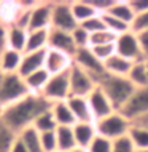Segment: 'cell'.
I'll return each instance as SVG.
<instances>
[{"label":"cell","instance_id":"cell-1","mask_svg":"<svg viewBox=\"0 0 148 152\" xmlns=\"http://www.w3.org/2000/svg\"><path fill=\"white\" fill-rule=\"evenodd\" d=\"M53 102L48 101L43 94L30 93L24 99L11 104L10 107L3 109L0 112V118L6 123L13 131L21 133L29 126H34L35 120L42 115L43 112L51 109Z\"/></svg>","mask_w":148,"mask_h":152},{"label":"cell","instance_id":"cell-2","mask_svg":"<svg viewBox=\"0 0 148 152\" xmlns=\"http://www.w3.org/2000/svg\"><path fill=\"white\" fill-rule=\"evenodd\" d=\"M97 85L105 91V94L108 96V99L112 101L116 110H120L137 90V87L127 77L110 75V74H105L97 82Z\"/></svg>","mask_w":148,"mask_h":152},{"label":"cell","instance_id":"cell-3","mask_svg":"<svg viewBox=\"0 0 148 152\" xmlns=\"http://www.w3.org/2000/svg\"><path fill=\"white\" fill-rule=\"evenodd\" d=\"M29 94L30 91L26 85V80L19 74H5L0 79V112Z\"/></svg>","mask_w":148,"mask_h":152},{"label":"cell","instance_id":"cell-4","mask_svg":"<svg viewBox=\"0 0 148 152\" xmlns=\"http://www.w3.org/2000/svg\"><path fill=\"white\" fill-rule=\"evenodd\" d=\"M131 126H132V122L129 118H126L118 110L113 112L112 115L96 122L97 134H100V136H104L107 139H112V141H115L118 138H123V136H127L131 131Z\"/></svg>","mask_w":148,"mask_h":152},{"label":"cell","instance_id":"cell-5","mask_svg":"<svg viewBox=\"0 0 148 152\" xmlns=\"http://www.w3.org/2000/svg\"><path fill=\"white\" fill-rule=\"evenodd\" d=\"M42 94L51 102L67 101L70 98V69L49 77Z\"/></svg>","mask_w":148,"mask_h":152},{"label":"cell","instance_id":"cell-6","mask_svg":"<svg viewBox=\"0 0 148 152\" xmlns=\"http://www.w3.org/2000/svg\"><path fill=\"white\" fill-rule=\"evenodd\" d=\"M73 64L78 66V67H81L83 71H86L89 75H92L94 79H96V82H99L107 74L104 63L94 55L89 47L78 48L77 53L73 55Z\"/></svg>","mask_w":148,"mask_h":152},{"label":"cell","instance_id":"cell-7","mask_svg":"<svg viewBox=\"0 0 148 152\" xmlns=\"http://www.w3.org/2000/svg\"><path fill=\"white\" fill-rule=\"evenodd\" d=\"M80 24L77 23L72 11V2H53V21L51 29L73 32Z\"/></svg>","mask_w":148,"mask_h":152},{"label":"cell","instance_id":"cell-8","mask_svg":"<svg viewBox=\"0 0 148 152\" xmlns=\"http://www.w3.org/2000/svg\"><path fill=\"white\" fill-rule=\"evenodd\" d=\"M97 87V82L92 75L73 64L70 67V96L88 98Z\"/></svg>","mask_w":148,"mask_h":152},{"label":"cell","instance_id":"cell-9","mask_svg":"<svg viewBox=\"0 0 148 152\" xmlns=\"http://www.w3.org/2000/svg\"><path fill=\"white\" fill-rule=\"evenodd\" d=\"M116 55L123 56V58L132 61V63H137V61H143V53L140 50V43H139L137 34L132 31L126 32V34L118 35L116 42Z\"/></svg>","mask_w":148,"mask_h":152},{"label":"cell","instance_id":"cell-10","mask_svg":"<svg viewBox=\"0 0 148 152\" xmlns=\"http://www.w3.org/2000/svg\"><path fill=\"white\" fill-rule=\"evenodd\" d=\"M131 122L148 114V88H137L123 107L118 110Z\"/></svg>","mask_w":148,"mask_h":152},{"label":"cell","instance_id":"cell-11","mask_svg":"<svg viewBox=\"0 0 148 152\" xmlns=\"http://www.w3.org/2000/svg\"><path fill=\"white\" fill-rule=\"evenodd\" d=\"M53 21V2H35L30 11L29 31H48Z\"/></svg>","mask_w":148,"mask_h":152},{"label":"cell","instance_id":"cell-12","mask_svg":"<svg viewBox=\"0 0 148 152\" xmlns=\"http://www.w3.org/2000/svg\"><path fill=\"white\" fill-rule=\"evenodd\" d=\"M88 101H89V106H91L92 115L96 118V122L112 115L113 112H116V109H115V106L112 104V101L108 99V96H107L105 91L99 87V85L88 96Z\"/></svg>","mask_w":148,"mask_h":152},{"label":"cell","instance_id":"cell-13","mask_svg":"<svg viewBox=\"0 0 148 152\" xmlns=\"http://www.w3.org/2000/svg\"><path fill=\"white\" fill-rule=\"evenodd\" d=\"M48 48L62 51V53H65V55H70L72 58L78 50L75 42H73L72 32H65V31H59V29H49Z\"/></svg>","mask_w":148,"mask_h":152},{"label":"cell","instance_id":"cell-14","mask_svg":"<svg viewBox=\"0 0 148 152\" xmlns=\"http://www.w3.org/2000/svg\"><path fill=\"white\" fill-rule=\"evenodd\" d=\"M73 66V58L70 55H65L62 51L48 48L46 50V61H45V69L54 75V74H61L64 71H69Z\"/></svg>","mask_w":148,"mask_h":152},{"label":"cell","instance_id":"cell-15","mask_svg":"<svg viewBox=\"0 0 148 152\" xmlns=\"http://www.w3.org/2000/svg\"><path fill=\"white\" fill-rule=\"evenodd\" d=\"M48 50V48H46ZM46 50H40V51H30V53H24L22 56V63L19 67V75L22 79H26L27 75L34 74L40 69H45V61H46Z\"/></svg>","mask_w":148,"mask_h":152},{"label":"cell","instance_id":"cell-16","mask_svg":"<svg viewBox=\"0 0 148 152\" xmlns=\"http://www.w3.org/2000/svg\"><path fill=\"white\" fill-rule=\"evenodd\" d=\"M70 106L73 115H75L77 123H96V118L92 115L91 106H89L88 98H80V96H70L67 99Z\"/></svg>","mask_w":148,"mask_h":152},{"label":"cell","instance_id":"cell-17","mask_svg":"<svg viewBox=\"0 0 148 152\" xmlns=\"http://www.w3.org/2000/svg\"><path fill=\"white\" fill-rule=\"evenodd\" d=\"M73 134H75L77 146L81 149H88L97 136L96 123H75L73 125Z\"/></svg>","mask_w":148,"mask_h":152},{"label":"cell","instance_id":"cell-18","mask_svg":"<svg viewBox=\"0 0 148 152\" xmlns=\"http://www.w3.org/2000/svg\"><path fill=\"white\" fill-rule=\"evenodd\" d=\"M105 66V72L110 75H118V77H127L132 69L134 63L126 58H123L120 55H113L112 58H108L104 63Z\"/></svg>","mask_w":148,"mask_h":152},{"label":"cell","instance_id":"cell-19","mask_svg":"<svg viewBox=\"0 0 148 152\" xmlns=\"http://www.w3.org/2000/svg\"><path fill=\"white\" fill-rule=\"evenodd\" d=\"M51 112L57 122V126H73L77 123L75 115H73V112H72V109H70L67 101L53 102Z\"/></svg>","mask_w":148,"mask_h":152},{"label":"cell","instance_id":"cell-20","mask_svg":"<svg viewBox=\"0 0 148 152\" xmlns=\"http://www.w3.org/2000/svg\"><path fill=\"white\" fill-rule=\"evenodd\" d=\"M22 56H24V53L6 48L0 55V66H2L3 74H18L19 67H21V63H22Z\"/></svg>","mask_w":148,"mask_h":152},{"label":"cell","instance_id":"cell-21","mask_svg":"<svg viewBox=\"0 0 148 152\" xmlns=\"http://www.w3.org/2000/svg\"><path fill=\"white\" fill-rule=\"evenodd\" d=\"M27 37L29 31L21 29L18 26H10V29H8V48L16 50L19 53H26Z\"/></svg>","mask_w":148,"mask_h":152},{"label":"cell","instance_id":"cell-22","mask_svg":"<svg viewBox=\"0 0 148 152\" xmlns=\"http://www.w3.org/2000/svg\"><path fill=\"white\" fill-rule=\"evenodd\" d=\"M56 138L59 152H70L72 149L78 147L75 141V134H73V126H57Z\"/></svg>","mask_w":148,"mask_h":152},{"label":"cell","instance_id":"cell-23","mask_svg":"<svg viewBox=\"0 0 148 152\" xmlns=\"http://www.w3.org/2000/svg\"><path fill=\"white\" fill-rule=\"evenodd\" d=\"M49 77H51V74H49L46 69H40V71L27 75L24 80H26V85H27V88L30 93L42 94L45 87H46V83H48V80H49Z\"/></svg>","mask_w":148,"mask_h":152},{"label":"cell","instance_id":"cell-24","mask_svg":"<svg viewBox=\"0 0 148 152\" xmlns=\"http://www.w3.org/2000/svg\"><path fill=\"white\" fill-rule=\"evenodd\" d=\"M48 40H49V29L48 31H29L26 53L46 50Z\"/></svg>","mask_w":148,"mask_h":152},{"label":"cell","instance_id":"cell-25","mask_svg":"<svg viewBox=\"0 0 148 152\" xmlns=\"http://www.w3.org/2000/svg\"><path fill=\"white\" fill-rule=\"evenodd\" d=\"M107 13L115 16L116 19H120V21H123V23L129 24V26H132V23L135 19V13L132 11L129 2H118V0H115V3Z\"/></svg>","mask_w":148,"mask_h":152},{"label":"cell","instance_id":"cell-26","mask_svg":"<svg viewBox=\"0 0 148 152\" xmlns=\"http://www.w3.org/2000/svg\"><path fill=\"white\" fill-rule=\"evenodd\" d=\"M72 11H73V16H75L78 24L88 21L89 18L99 15L96 11V8L92 7V3L86 2V0H77V2H72Z\"/></svg>","mask_w":148,"mask_h":152},{"label":"cell","instance_id":"cell-27","mask_svg":"<svg viewBox=\"0 0 148 152\" xmlns=\"http://www.w3.org/2000/svg\"><path fill=\"white\" fill-rule=\"evenodd\" d=\"M19 138H21V141L26 144L29 152H43L42 136H40V133L34 128V126H29V128H26L24 131H21V133H19Z\"/></svg>","mask_w":148,"mask_h":152},{"label":"cell","instance_id":"cell-28","mask_svg":"<svg viewBox=\"0 0 148 152\" xmlns=\"http://www.w3.org/2000/svg\"><path fill=\"white\" fill-rule=\"evenodd\" d=\"M127 79L132 82L137 88H148V74H147L145 59L134 63L132 69H131V72H129V75H127Z\"/></svg>","mask_w":148,"mask_h":152},{"label":"cell","instance_id":"cell-29","mask_svg":"<svg viewBox=\"0 0 148 152\" xmlns=\"http://www.w3.org/2000/svg\"><path fill=\"white\" fill-rule=\"evenodd\" d=\"M19 134L0 118V152H10Z\"/></svg>","mask_w":148,"mask_h":152},{"label":"cell","instance_id":"cell-30","mask_svg":"<svg viewBox=\"0 0 148 152\" xmlns=\"http://www.w3.org/2000/svg\"><path fill=\"white\" fill-rule=\"evenodd\" d=\"M34 128L38 131V133H48V131H56L57 130V122L54 115H53L51 109L43 112L42 115L35 120L34 123Z\"/></svg>","mask_w":148,"mask_h":152},{"label":"cell","instance_id":"cell-31","mask_svg":"<svg viewBox=\"0 0 148 152\" xmlns=\"http://www.w3.org/2000/svg\"><path fill=\"white\" fill-rule=\"evenodd\" d=\"M129 138L132 139L137 151L148 149V130L147 128H142V126H137L132 123L131 131H129Z\"/></svg>","mask_w":148,"mask_h":152},{"label":"cell","instance_id":"cell-32","mask_svg":"<svg viewBox=\"0 0 148 152\" xmlns=\"http://www.w3.org/2000/svg\"><path fill=\"white\" fill-rule=\"evenodd\" d=\"M100 16L104 18L105 27H107L108 31H112L113 34L121 35V34H126V32H129V31H131V26H129V24H126V23L120 21V19H116V18H115V16H112V15L104 13V15H100Z\"/></svg>","mask_w":148,"mask_h":152},{"label":"cell","instance_id":"cell-33","mask_svg":"<svg viewBox=\"0 0 148 152\" xmlns=\"http://www.w3.org/2000/svg\"><path fill=\"white\" fill-rule=\"evenodd\" d=\"M118 39L116 34H113L112 31L105 29L100 32H96V34L91 35V42H89V47H96V45H105V43H115Z\"/></svg>","mask_w":148,"mask_h":152},{"label":"cell","instance_id":"cell-34","mask_svg":"<svg viewBox=\"0 0 148 152\" xmlns=\"http://www.w3.org/2000/svg\"><path fill=\"white\" fill-rule=\"evenodd\" d=\"M92 53L97 56L102 63H105L108 58H112L113 55H116V45L115 43H105V45H96V47H89Z\"/></svg>","mask_w":148,"mask_h":152},{"label":"cell","instance_id":"cell-35","mask_svg":"<svg viewBox=\"0 0 148 152\" xmlns=\"http://www.w3.org/2000/svg\"><path fill=\"white\" fill-rule=\"evenodd\" d=\"M113 149V141L112 139H107L100 134H97L94 138V141L91 142V146L88 147V152H112Z\"/></svg>","mask_w":148,"mask_h":152},{"label":"cell","instance_id":"cell-36","mask_svg":"<svg viewBox=\"0 0 148 152\" xmlns=\"http://www.w3.org/2000/svg\"><path fill=\"white\" fill-rule=\"evenodd\" d=\"M80 26L83 27L84 31H88L91 35L96 34V32H100V31H105V29H107V27H105V23H104V18H102L100 15L92 16V18H89L88 21L81 23Z\"/></svg>","mask_w":148,"mask_h":152},{"label":"cell","instance_id":"cell-37","mask_svg":"<svg viewBox=\"0 0 148 152\" xmlns=\"http://www.w3.org/2000/svg\"><path fill=\"white\" fill-rule=\"evenodd\" d=\"M73 42H75L77 48H86L89 47V42H91V34L88 31H84L81 26H78L75 31L72 32Z\"/></svg>","mask_w":148,"mask_h":152},{"label":"cell","instance_id":"cell-38","mask_svg":"<svg viewBox=\"0 0 148 152\" xmlns=\"http://www.w3.org/2000/svg\"><path fill=\"white\" fill-rule=\"evenodd\" d=\"M40 136H42V147H43V152H59V151H57L56 131L40 133Z\"/></svg>","mask_w":148,"mask_h":152},{"label":"cell","instance_id":"cell-39","mask_svg":"<svg viewBox=\"0 0 148 152\" xmlns=\"http://www.w3.org/2000/svg\"><path fill=\"white\" fill-rule=\"evenodd\" d=\"M135 149L132 139L129 138V134L127 136H123V138H118L113 141V149L112 152H135Z\"/></svg>","mask_w":148,"mask_h":152},{"label":"cell","instance_id":"cell-40","mask_svg":"<svg viewBox=\"0 0 148 152\" xmlns=\"http://www.w3.org/2000/svg\"><path fill=\"white\" fill-rule=\"evenodd\" d=\"M131 31L132 32H143V31H148V11L147 13H142V15H137L131 26Z\"/></svg>","mask_w":148,"mask_h":152},{"label":"cell","instance_id":"cell-41","mask_svg":"<svg viewBox=\"0 0 148 152\" xmlns=\"http://www.w3.org/2000/svg\"><path fill=\"white\" fill-rule=\"evenodd\" d=\"M8 29L10 26L0 18V55L8 48Z\"/></svg>","mask_w":148,"mask_h":152},{"label":"cell","instance_id":"cell-42","mask_svg":"<svg viewBox=\"0 0 148 152\" xmlns=\"http://www.w3.org/2000/svg\"><path fill=\"white\" fill-rule=\"evenodd\" d=\"M129 5L135 13V16L148 11V0H129Z\"/></svg>","mask_w":148,"mask_h":152},{"label":"cell","instance_id":"cell-43","mask_svg":"<svg viewBox=\"0 0 148 152\" xmlns=\"http://www.w3.org/2000/svg\"><path fill=\"white\" fill-rule=\"evenodd\" d=\"M137 39H139V43H140V50L143 53V58L148 59V31L137 32Z\"/></svg>","mask_w":148,"mask_h":152},{"label":"cell","instance_id":"cell-44","mask_svg":"<svg viewBox=\"0 0 148 152\" xmlns=\"http://www.w3.org/2000/svg\"><path fill=\"white\" fill-rule=\"evenodd\" d=\"M10 152H29V151H27L26 144H24V142L21 141V138L18 136V139H16V142L13 144V147H11Z\"/></svg>","mask_w":148,"mask_h":152},{"label":"cell","instance_id":"cell-45","mask_svg":"<svg viewBox=\"0 0 148 152\" xmlns=\"http://www.w3.org/2000/svg\"><path fill=\"white\" fill-rule=\"evenodd\" d=\"M132 123H134V125H137V126H142V128H147L148 130V114L142 115L140 118H137V120H134Z\"/></svg>","mask_w":148,"mask_h":152},{"label":"cell","instance_id":"cell-46","mask_svg":"<svg viewBox=\"0 0 148 152\" xmlns=\"http://www.w3.org/2000/svg\"><path fill=\"white\" fill-rule=\"evenodd\" d=\"M70 152H88L86 149H81V147H75V149H72Z\"/></svg>","mask_w":148,"mask_h":152},{"label":"cell","instance_id":"cell-47","mask_svg":"<svg viewBox=\"0 0 148 152\" xmlns=\"http://www.w3.org/2000/svg\"><path fill=\"white\" fill-rule=\"evenodd\" d=\"M3 75H5V74H3V71H2V66H0V79H2Z\"/></svg>","mask_w":148,"mask_h":152},{"label":"cell","instance_id":"cell-48","mask_svg":"<svg viewBox=\"0 0 148 152\" xmlns=\"http://www.w3.org/2000/svg\"><path fill=\"white\" fill-rule=\"evenodd\" d=\"M145 66H147V74H148V59H145Z\"/></svg>","mask_w":148,"mask_h":152},{"label":"cell","instance_id":"cell-49","mask_svg":"<svg viewBox=\"0 0 148 152\" xmlns=\"http://www.w3.org/2000/svg\"><path fill=\"white\" fill-rule=\"evenodd\" d=\"M135 152H148V149H142V151H135Z\"/></svg>","mask_w":148,"mask_h":152}]
</instances>
